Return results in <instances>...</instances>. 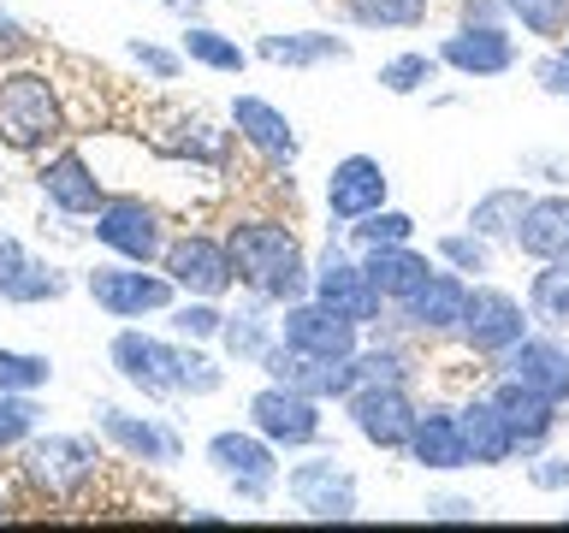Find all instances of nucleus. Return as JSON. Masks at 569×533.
<instances>
[{
  "mask_svg": "<svg viewBox=\"0 0 569 533\" xmlns=\"http://www.w3.org/2000/svg\"><path fill=\"white\" fill-rule=\"evenodd\" d=\"M60 137H66V107H60L53 78L48 71H30V66L7 71L0 78V142L12 154H42Z\"/></svg>",
  "mask_w": 569,
  "mask_h": 533,
  "instance_id": "obj_1",
  "label": "nucleus"
},
{
  "mask_svg": "<svg viewBox=\"0 0 569 533\" xmlns=\"http://www.w3.org/2000/svg\"><path fill=\"white\" fill-rule=\"evenodd\" d=\"M101 456L96 444L78 439V433H36L24 451H18V474L30 480V492H42L48 504H71V497L89 492Z\"/></svg>",
  "mask_w": 569,
  "mask_h": 533,
  "instance_id": "obj_2",
  "label": "nucleus"
},
{
  "mask_svg": "<svg viewBox=\"0 0 569 533\" xmlns=\"http://www.w3.org/2000/svg\"><path fill=\"white\" fill-rule=\"evenodd\" d=\"M83 291H89V302H96L101 314H113V320H142V314H160V309H172V302H178V284L167 273L137 266V261L96 266V273L83 279Z\"/></svg>",
  "mask_w": 569,
  "mask_h": 533,
  "instance_id": "obj_3",
  "label": "nucleus"
},
{
  "mask_svg": "<svg viewBox=\"0 0 569 533\" xmlns=\"http://www.w3.org/2000/svg\"><path fill=\"white\" fill-rule=\"evenodd\" d=\"M208 469L220 474L243 504H267V492H273V480H279V444L261 439L256 426H249V433L231 426V433L208 439Z\"/></svg>",
  "mask_w": 569,
  "mask_h": 533,
  "instance_id": "obj_4",
  "label": "nucleus"
},
{
  "mask_svg": "<svg viewBox=\"0 0 569 533\" xmlns=\"http://www.w3.org/2000/svg\"><path fill=\"white\" fill-rule=\"evenodd\" d=\"M96 243L113 249L119 261L149 266L167 255V231H160V213L142 202V195H107L96 208Z\"/></svg>",
  "mask_w": 569,
  "mask_h": 533,
  "instance_id": "obj_5",
  "label": "nucleus"
},
{
  "mask_svg": "<svg viewBox=\"0 0 569 533\" xmlns=\"http://www.w3.org/2000/svg\"><path fill=\"white\" fill-rule=\"evenodd\" d=\"M160 273H167L184 296H213V302H220L231 284H238L231 249H226L220 238H202V231H190V238H172L167 255H160Z\"/></svg>",
  "mask_w": 569,
  "mask_h": 533,
  "instance_id": "obj_6",
  "label": "nucleus"
},
{
  "mask_svg": "<svg viewBox=\"0 0 569 533\" xmlns=\"http://www.w3.org/2000/svg\"><path fill=\"white\" fill-rule=\"evenodd\" d=\"M279 338H284V344H297V350H309V355H332V362H350V355L362 350V326H356L345 309L320 302V296L291 302L284 320H279Z\"/></svg>",
  "mask_w": 569,
  "mask_h": 533,
  "instance_id": "obj_7",
  "label": "nucleus"
},
{
  "mask_svg": "<svg viewBox=\"0 0 569 533\" xmlns=\"http://www.w3.org/2000/svg\"><path fill=\"white\" fill-rule=\"evenodd\" d=\"M178 350L184 344H167V338L124 326V332H113V344H107V362H113L119 380L137 385L142 398H178Z\"/></svg>",
  "mask_w": 569,
  "mask_h": 533,
  "instance_id": "obj_8",
  "label": "nucleus"
},
{
  "mask_svg": "<svg viewBox=\"0 0 569 533\" xmlns=\"http://www.w3.org/2000/svg\"><path fill=\"white\" fill-rule=\"evenodd\" d=\"M249 426L261 439H273L279 451H302V444L320 439V403L309 391H291L279 380H267L256 398H249Z\"/></svg>",
  "mask_w": 569,
  "mask_h": 533,
  "instance_id": "obj_9",
  "label": "nucleus"
},
{
  "mask_svg": "<svg viewBox=\"0 0 569 533\" xmlns=\"http://www.w3.org/2000/svg\"><path fill=\"white\" fill-rule=\"evenodd\" d=\"M528 309L516 302L510 291H498V284H469V309H462V338H469L475 355H505L510 344H522L528 338Z\"/></svg>",
  "mask_w": 569,
  "mask_h": 533,
  "instance_id": "obj_10",
  "label": "nucleus"
},
{
  "mask_svg": "<svg viewBox=\"0 0 569 533\" xmlns=\"http://www.w3.org/2000/svg\"><path fill=\"white\" fill-rule=\"evenodd\" d=\"M284 492H291V504L309 515V522H350L356 515V474L338 456L297 462V469L284 474Z\"/></svg>",
  "mask_w": 569,
  "mask_h": 533,
  "instance_id": "obj_11",
  "label": "nucleus"
},
{
  "mask_svg": "<svg viewBox=\"0 0 569 533\" xmlns=\"http://www.w3.org/2000/svg\"><path fill=\"white\" fill-rule=\"evenodd\" d=\"M345 409H350L356 433H362L373 451H409V433H416L421 409L409 403L403 385H356L345 398Z\"/></svg>",
  "mask_w": 569,
  "mask_h": 533,
  "instance_id": "obj_12",
  "label": "nucleus"
},
{
  "mask_svg": "<svg viewBox=\"0 0 569 533\" xmlns=\"http://www.w3.org/2000/svg\"><path fill=\"white\" fill-rule=\"evenodd\" d=\"M267 380H279V385H291V391H309L315 403H327V398H350L356 391V368L350 362H332V355H309V350H297V344H279L256 362Z\"/></svg>",
  "mask_w": 569,
  "mask_h": 533,
  "instance_id": "obj_13",
  "label": "nucleus"
},
{
  "mask_svg": "<svg viewBox=\"0 0 569 533\" xmlns=\"http://www.w3.org/2000/svg\"><path fill=\"white\" fill-rule=\"evenodd\" d=\"M231 266H238V284H249V291H267V279L279 273L291 255H302V243L291 238V225H279V220H243V225H231Z\"/></svg>",
  "mask_w": 569,
  "mask_h": 533,
  "instance_id": "obj_14",
  "label": "nucleus"
},
{
  "mask_svg": "<svg viewBox=\"0 0 569 533\" xmlns=\"http://www.w3.org/2000/svg\"><path fill=\"white\" fill-rule=\"evenodd\" d=\"M315 296L332 302V309H345L356 326L380 320V309H386V296L373 291V279L362 273V261H350L345 249H332V243H327V255L315 261Z\"/></svg>",
  "mask_w": 569,
  "mask_h": 533,
  "instance_id": "obj_15",
  "label": "nucleus"
},
{
  "mask_svg": "<svg viewBox=\"0 0 569 533\" xmlns=\"http://www.w3.org/2000/svg\"><path fill=\"white\" fill-rule=\"evenodd\" d=\"M386 190H391V178H386L380 160L373 154H345L327 178V213L338 225H356L362 213L386 208Z\"/></svg>",
  "mask_w": 569,
  "mask_h": 533,
  "instance_id": "obj_16",
  "label": "nucleus"
},
{
  "mask_svg": "<svg viewBox=\"0 0 569 533\" xmlns=\"http://www.w3.org/2000/svg\"><path fill=\"white\" fill-rule=\"evenodd\" d=\"M36 184H42V195L60 213H71V220H96V208L107 202V190H101V178L96 167L78 154V149H60V154H48L42 160V172H36Z\"/></svg>",
  "mask_w": 569,
  "mask_h": 533,
  "instance_id": "obj_17",
  "label": "nucleus"
},
{
  "mask_svg": "<svg viewBox=\"0 0 569 533\" xmlns=\"http://www.w3.org/2000/svg\"><path fill=\"white\" fill-rule=\"evenodd\" d=\"M505 373L516 385L540 391L546 403H569V344H558V338H522V344L505 350Z\"/></svg>",
  "mask_w": 569,
  "mask_h": 533,
  "instance_id": "obj_18",
  "label": "nucleus"
},
{
  "mask_svg": "<svg viewBox=\"0 0 569 533\" xmlns=\"http://www.w3.org/2000/svg\"><path fill=\"white\" fill-rule=\"evenodd\" d=\"M96 426L107 433V444H119L131 462H178L184 456V444H178L172 426H160L154 415H131V409H119V403H101Z\"/></svg>",
  "mask_w": 569,
  "mask_h": 533,
  "instance_id": "obj_19",
  "label": "nucleus"
},
{
  "mask_svg": "<svg viewBox=\"0 0 569 533\" xmlns=\"http://www.w3.org/2000/svg\"><path fill=\"white\" fill-rule=\"evenodd\" d=\"M439 66L462 71V78H505L516 66V42L505 36V24H462L457 36H445Z\"/></svg>",
  "mask_w": 569,
  "mask_h": 533,
  "instance_id": "obj_20",
  "label": "nucleus"
},
{
  "mask_svg": "<svg viewBox=\"0 0 569 533\" xmlns=\"http://www.w3.org/2000/svg\"><path fill=\"white\" fill-rule=\"evenodd\" d=\"M231 124H238V137L249 142V149H261L273 167H297V154H302V137H297V124L279 113L273 101H261V95H238L231 101Z\"/></svg>",
  "mask_w": 569,
  "mask_h": 533,
  "instance_id": "obj_21",
  "label": "nucleus"
},
{
  "mask_svg": "<svg viewBox=\"0 0 569 533\" xmlns=\"http://www.w3.org/2000/svg\"><path fill=\"white\" fill-rule=\"evenodd\" d=\"M53 296H66V273H60V266H48L42 255H30L18 238H0V302L30 309V302H53Z\"/></svg>",
  "mask_w": 569,
  "mask_h": 533,
  "instance_id": "obj_22",
  "label": "nucleus"
},
{
  "mask_svg": "<svg viewBox=\"0 0 569 533\" xmlns=\"http://www.w3.org/2000/svg\"><path fill=\"white\" fill-rule=\"evenodd\" d=\"M403 320L416 332H457L462 326V309H469V284H462L457 273H427V284H416V291H409L403 302Z\"/></svg>",
  "mask_w": 569,
  "mask_h": 533,
  "instance_id": "obj_23",
  "label": "nucleus"
},
{
  "mask_svg": "<svg viewBox=\"0 0 569 533\" xmlns=\"http://www.w3.org/2000/svg\"><path fill=\"white\" fill-rule=\"evenodd\" d=\"M409 462H421V469H439V474L475 469L457 409H421V415H416V433H409Z\"/></svg>",
  "mask_w": 569,
  "mask_h": 533,
  "instance_id": "obj_24",
  "label": "nucleus"
},
{
  "mask_svg": "<svg viewBox=\"0 0 569 533\" xmlns=\"http://www.w3.org/2000/svg\"><path fill=\"white\" fill-rule=\"evenodd\" d=\"M492 398H498V409H505V421L516 433V456H540L546 439H551V426H558V403H546L540 391L516 385L510 373L492 385Z\"/></svg>",
  "mask_w": 569,
  "mask_h": 533,
  "instance_id": "obj_25",
  "label": "nucleus"
},
{
  "mask_svg": "<svg viewBox=\"0 0 569 533\" xmlns=\"http://www.w3.org/2000/svg\"><path fill=\"white\" fill-rule=\"evenodd\" d=\"M462 421V439H469V462L475 469H498V462L516 456V433L505 421V409H498V398L487 391V398H475L469 409H457Z\"/></svg>",
  "mask_w": 569,
  "mask_h": 533,
  "instance_id": "obj_26",
  "label": "nucleus"
},
{
  "mask_svg": "<svg viewBox=\"0 0 569 533\" xmlns=\"http://www.w3.org/2000/svg\"><path fill=\"white\" fill-rule=\"evenodd\" d=\"M516 249L533 261L569 255V195H533L522 225H516Z\"/></svg>",
  "mask_w": 569,
  "mask_h": 533,
  "instance_id": "obj_27",
  "label": "nucleus"
},
{
  "mask_svg": "<svg viewBox=\"0 0 569 533\" xmlns=\"http://www.w3.org/2000/svg\"><path fill=\"white\" fill-rule=\"evenodd\" d=\"M362 273L373 279V291H380L386 302H403L416 284H427L433 261H427L421 249H409V243H391V249H362Z\"/></svg>",
  "mask_w": 569,
  "mask_h": 533,
  "instance_id": "obj_28",
  "label": "nucleus"
},
{
  "mask_svg": "<svg viewBox=\"0 0 569 533\" xmlns=\"http://www.w3.org/2000/svg\"><path fill=\"white\" fill-rule=\"evenodd\" d=\"M256 53L267 66H327V60H350V42L345 36H327V30H291V36H261Z\"/></svg>",
  "mask_w": 569,
  "mask_h": 533,
  "instance_id": "obj_29",
  "label": "nucleus"
},
{
  "mask_svg": "<svg viewBox=\"0 0 569 533\" xmlns=\"http://www.w3.org/2000/svg\"><path fill=\"white\" fill-rule=\"evenodd\" d=\"M533 195L522 184H498L487 195H475V208H469V231H480L487 243H516V225H522V213H528Z\"/></svg>",
  "mask_w": 569,
  "mask_h": 533,
  "instance_id": "obj_30",
  "label": "nucleus"
},
{
  "mask_svg": "<svg viewBox=\"0 0 569 533\" xmlns=\"http://www.w3.org/2000/svg\"><path fill=\"white\" fill-rule=\"evenodd\" d=\"M220 344L231 362H261L267 350H273V320H267V296L256 302H243L238 314H226V326H220Z\"/></svg>",
  "mask_w": 569,
  "mask_h": 533,
  "instance_id": "obj_31",
  "label": "nucleus"
},
{
  "mask_svg": "<svg viewBox=\"0 0 569 533\" xmlns=\"http://www.w3.org/2000/svg\"><path fill=\"white\" fill-rule=\"evenodd\" d=\"M528 314L540 320L546 332H569V255L540 261V273L528 284Z\"/></svg>",
  "mask_w": 569,
  "mask_h": 533,
  "instance_id": "obj_32",
  "label": "nucleus"
},
{
  "mask_svg": "<svg viewBox=\"0 0 569 533\" xmlns=\"http://www.w3.org/2000/svg\"><path fill=\"white\" fill-rule=\"evenodd\" d=\"M184 60L208 66V71H220V78H238V71L249 66V53H243L238 42H231V36H220V30L190 24V30H184Z\"/></svg>",
  "mask_w": 569,
  "mask_h": 533,
  "instance_id": "obj_33",
  "label": "nucleus"
},
{
  "mask_svg": "<svg viewBox=\"0 0 569 533\" xmlns=\"http://www.w3.org/2000/svg\"><path fill=\"white\" fill-rule=\"evenodd\" d=\"M433 0H350V24L362 30H416L427 24Z\"/></svg>",
  "mask_w": 569,
  "mask_h": 533,
  "instance_id": "obj_34",
  "label": "nucleus"
},
{
  "mask_svg": "<svg viewBox=\"0 0 569 533\" xmlns=\"http://www.w3.org/2000/svg\"><path fill=\"white\" fill-rule=\"evenodd\" d=\"M42 426V403L36 391H0V451H24Z\"/></svg>",
  "mask_w": 569,
  "mask_h": 533,
  "instance_id": "obj_35",
  "label": "nucleus"
},
{
  "mask_svg": "<svg viewBox=\"0 0 569 533\" xmlns=\"http://www.w3.org/2000/svg\"><path fill=\"white\" fill-rule=\"evenodd\" d=\"M345 231H350L356 249H391V243L416 238V220H409L403 208H373V213H362V220L345 225Z\"/></svg>",
  "mask_w": 569,
  "mask_h": 533,
  "instance_id": "obj_36",
  "label": "nucleus"
},
{
  "mask_svg": "<svg viewBox=\"0 0 569 533\" xmlns=\"http://www.w3.org/2000/svg\"><path fill=\"white\" fill-rule=\"evenodd\" d=\"M439 78V53H398V60L380 66V89L386 95H416Z\"/></svg>",
  "mask_w": 569,
  "mask_h": 533,
  "instance_id": "obj_37",
  "label": "nucleus"
},
{
  "mask_svg": "<svg viewBox=\"0 0 569 533\" xmlns=\"http://www.w3.org/2000/svg\"><path fill=\"white\" fill-rule=\"evenodd\" d=\"M505 12L522 24L528 36H569V0H505Z\"/></svg>",
  "mask_w": 569,
  "mask_h": 533,
  "instance_id": "obj_38",
  "label": "nucleus"
},
{
  "mask_svg": "<svg viewBox=\"0 0 569 533\" xmlns=\"http://www.w3.org/2000/svg\"><path fill=\"white\" fill-rule=\"evenodd\" d=\"M53 380V362L48 355H30V350H7L0 344V391H42Z\"/></svg>",
  "mask_w": 569,
  "mask_h": 533,
  "instance_id": "obj_39",
  "label": "nucleus"
},
{
  "mask_svg": "<svg viewBox=\"0 0 569 533\" xmlns=\"http://www.w3.org/2000/svg\"><path fill=\"white\" fill-rule=\"evenodd\" d=\"M226 314L213 309V296H190V302H172V332L190 338V344H202V338H220Z\"/></svg>",
  "mask_w": 569,
  "mask_h": 533,
  "instance_id": "obj_40",
  "label": "nucleus"
},
{
  "mask_svg": "<svg viewBox=\"0 0 569 533\" xmlns=\"http://www.w3.org/2000/svg\"><path fill=\"white\" fill-rule=\"evenodd\" d=\"M350 368H356V385H403L409 380V362L398 350H356Z\"/></svg>",
  "mask_w": 569,
  "mask_h": 533,
  "instance_id": "obj_41",
  "label": "nucleus"
},
{
  "mask_svg": "<svg viewBox=\"0 0 569 533\" xmlns=\"http://www.w3.org/2000/svg\"><path fill=\"white\" fill-rule=\"evenodd\" d=\"M220 385H226V373L202 350H178V398H213Z\"/></svg>",
  "mask_w": 569,
  "mask_h": 533,
  "instance_id": "obj_42",
  "label": "nucleus"
},
{
  "mask_svg": "<svg viewBox=\"0 0 569 533\" xmlns=\"http://www.w3.org/2000/svg\"><path fill=\"white\" fill-rule=\"evenodd\" d=\"M439 261H451L457 273H487V266H492L480 231H451V238H439Z\"/></svg>",
  "mask_w": 569,
  "mask_h": 533,
  "instance_id": "obj_43",
  "label": "nucleus"
},
{
  "mask_svg": "<svg viewBox=\"0 0 569 533\" xmlns=\"http://www.w3.org/2000/svg\"><path fill=\"white\" fill-rule=\"evenodd\" d=\"M131 60H137L142 71H149V78H160V83H172V78H178V66H184L172 48H154V42H142V36L131 42Z\"/></svg>",
  "mask_w": 569,
  "mask_h": 533,
  "instance_id": "obj_44",
  "label": "nucleus"
},
{
  "mask_svg": "<svg viewBox=\"0 0 569 533\" xmlns=\"http://www.w3.org/2000/svg\"><path fill=\"white\" fill-rule=\"evenodd\" d=\"M533 83H540L551 101H569V60L563 53H546V60L533 66Z\"/></svg>",
  "mask_w": 569,
  "mask_h": 533,
  "instance_id": "obj_45",
  "label": "nucleus"
},
{
  "mask_svg": "<svg viewBox=\"0 0 569 533\" xmlns=\"http://www.w3.org/2000/svg\"><path fill=\"white\" fill-rule=\"evenodd\" d=\"M528 480H533L540 492H563V486H569V456H540V462L528 469Z\"/></svg>",
  "mask_w": 569,
  "mask_h": 533,
  "instance_id": "obj_46",
  "label": "nucleus"
},
{
  "mask_svg": "<svg viewBox=\"0 0 569 533\" xmlns=\"http://www.w3.org/2000/svg\"><path fill=\"white\" fill-rule=\"evenodd\" d=\"M30 48V36H24V24H18L12 12H0V60H18V53Z\"/></svg>",
  "mask_w": 569,
  "mask_h": 533,
  "instance_id": "obj_47",
  "label": "nucleus"
},
{
  "mask_svg": "<svg viewBox=\"0 0 569 533\" xmlns=\"http://www.w3.org/2000/svg\"><path fill=\"white\" fill-rule=\"evenodd\" d=\"M427 515H433V522H469L475 504H469V497H433V504H427Z\"/></svg>",
  "mask_w": 569,
  "mask_h": 533,
  "instance_id": "obj_48",
  "label": "nucleus"
},
{
  "mask_svg": "<svg viewBox=\"0 0 569 533\" xmlns=\"http://www.w3.org/2000/svg\"><path fill=\"white\" fill-rule=\"evenodd\" d=\"M505 0H462V24H498Z\"/></svg>",
  "mask_w": 569,
  "mask_h": 533,
  "instance_id": "obj_49",
  "label": "nucleus"
},
{
  "mask_svg": "<svg viewBox=\"0 0 569 533\" xmlns=\"http://www.w3.org/2000/svg\"><path fill=\"white\" fill-rule=\"evenodd\" d=\"M160 7H172V12H202V0H160Z\"/></svg>",
  "mask_w": 569,
  "mask_h": 533,
  "instance_id": "obj_50",
  "label": "nucleus"
},
{
  "mask_svg": "<svg viewBox=\"0 0 569 533\" xmlns=\"http://www.w3.org/2000/svg\"><path fill=\"white\" fill-rule=\"evenodd\" d=\"M563 60H569V48H563Z\"/></svg>",
  "mask_w": 569,
  "mask_h": 533,
  "instance_id": "obj_51",
  "label": "nucleus"
}]
</instances>
